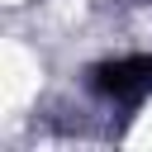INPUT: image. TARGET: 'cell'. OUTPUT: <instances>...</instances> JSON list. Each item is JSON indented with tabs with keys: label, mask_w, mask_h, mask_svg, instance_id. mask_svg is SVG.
I'll use <instances>...</instances> for the list:
<instances>
[{
	"label": "cell",
	"mask_w": 152,
	"mask_h": 152,
	"mask_svg": "<svg viewBox=\"0 0 152 152\" xmlns=\"http://www.w3.org/2000/svg\"><path fill=\"white\" fill-rule=\"evenodd\" d=\"M95 86H100L109 100H119V104H138L142 95H152V57H147V52H138V57H119V62L100 66Z\"/></svg>",
	"instance_id": "cell-1"
}]
</instances>
